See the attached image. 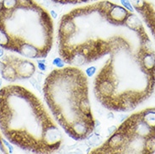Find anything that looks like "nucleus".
<instances>
[{"label": "nucleus", "instance_id": "nucleus-2", "mask_svg": "<svg viewBox=\"0 0 155 154\" xmlns=\"http://www.w3.org/2000/svg\"><path fill=\"white\" fill-rule=\"evenodd\" d=\"M51 112L67 134L75 140L92 135L95 120L91 112L86 74L76 67L53 70L43 86Z\"/></svg>", "mask_w": 155, "mask_h": 154}, {"label": "nucleus", "instance_id": "nucleus-7", "mask_svg": "<svg viewBox=\"0 0 155 154\" xmlns=\"http://www.w3.org/2000/svg\"><path fill=\"white\" fill-rule=\"evenodd\" d=\"M51 15H52L53 17H56V16H57V14H56L53 10H51Z\"/></svg>", "mask_w": 155, "mask_h": 154}, {"label": "nucleus", "instance_id": "nucleus-1", "mask_svg": "<svg viewBox=\"0 0 155 154\" xmlns=\"http://www.w3.org/2000/svg\"><path fill=\"white\" fill-rule=\"evenodd\" d=\"M0 128L9 142L35 153L58 150L62 134L35 94L20 86L0 90Z\"/></svg>", "mask_w": 155, "mask_h": 154}, {"label": "nucleus", "instance_id": "nucleus-5", "mask_svg": "<svg viewBox=\"0 0 155 154\" xmlns=\"http://www.w3.org/2000/svg\"><path fill=\"white\" fill-rule=\"evenodd\" d=\"M120 3L122 4V5L124 6L125 8H127L129 12H133L134 11V8H133V5L130 2V0H120Z\"/></svg>", "mask_w": 155, "mask_h": 154}, {"label": "nucleus", "instance_id": "nucleus-8", "mask_svg": "<svg viewBox=\"0 0 155 154\" xmlns=\"http://www.w3.org/2000/svg\"><path fill=\"white\" fill-rule=\"evenodd\" d=\"M3 55H4V51H3V50H0V57H1Z\"/></svg>", "mask_w": 155, "mask_h": 154}, {"label": "nucleus", "instance_id": "nucleus-3", "mask_svg": "<svg viewBox=\"0 0 155 154\" xmlns=\"http://www.w3.org/2000/svg\"><path fill=\"white\" fill-rule=\"evenodd\" d=\"M17 21L0 12V46L18 52L25 57L44 58L50 52L53 43V25L51 16L27 0L24 15L18 13Z\"/></svg>", "mask_w": 155, "mask_h": 154}, {"label": "nucleus", "instance_id": "nucleus-6", "mask_svg": "<svg viewBox=\"0 0 155 154\" xmlns=\"http://www.w3.org/2000/svg\"><path fill=\"white\" fill-rule=\"evenodd\" d=\"M39 67L41 68V70H45V68H46V67H45V65L43 64V63H39Z\"/></svg>", "mask_w": 155, "mask_h": 154}, {"label": "nucleus", "instance_id": "nucleus-4", "mask_svg": "<svg viewBox=\"0 0 155 154\" xmlns=\"http://www.w3.org/2000/svg\"><path fill=\"white\" fill-rule=\"evenodd\" d=\"M0 72L4 79L15 81L18 78H29L35 72L34 63L24 58L6 56L0 62Z\"/></svg>", "mask_w": 155, "mask_h": 154}]
</instances>
